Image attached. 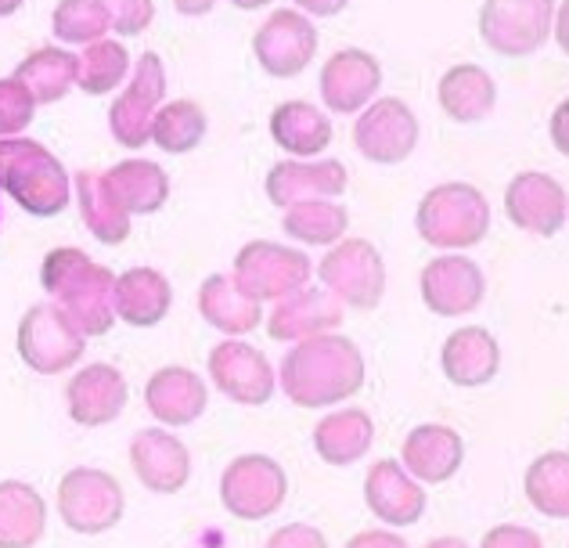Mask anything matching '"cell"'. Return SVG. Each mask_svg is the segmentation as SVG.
Here are the masks:
<instances>
[{
	"instance_id": "43",
	"label": "cell",
	"mask_w": 569,
	"mask_h": 548,
	"mask_svg": "<svg viewBox=\"0 0 569 548\" xmlns=\"http://www.w3.org/2000/svg\"><path fill=\"white\" fill-rule=\"evenodd\" d=\"M263 548H328V538L310 524H284L267 538Z\"/></svg>"
},
{
	"instance_id": "46",
	"label": "cell",
	"mask_w": 569,
	"mask_h": 548,
	"mask_svg": "<svg viewBox=\"0 0 569 548\" xmlns=\"http://www.w3.org/2000/svg\"><path fill=\"white\" fill-rule=\"evenodd\" d=\"M422 548H472L466 538H458V535H443V538H432V541H426Z\"/></svg>"
},
{
	"instance_id": "17",
	"label": "cell",
	"mask_w": 569,
	"mask_h": 548,
	"mask_svg": "<svg viewBox=\"0 0 569 548\" xmlns=\"http://www.w3.org/2000/svg\"><path fill=\"white\" fill-rule=\"evenodd\" d=\"M127 401H130L127 376L119 372L116 365H104V361L83 365L66 387L69 419L83 429H98V426L116 422L119 415H123Z\"/></svg>"
},
{
	"instance_id": "48",
	"label": "cell",
	"mask_w": 569,
	"mask_h": 548,
	"mask_svg": "<svg viewBox=\"0 0 569 548\" xmlns=\"http://www.w3.org/2000/svg\"><path fill=\"white\" fill-rule=\"evenodd\" d=\"M213 4H177V11H209Z\"/></svg>"
},
{
	"instance_id": "3",
	"label": "cell",
	"mask_w": 569,
	"mask_h": 548,
	"mask_svg": "<svg viewBox=\"0 0 569 548\" xmlns=\"http://www.w3.org/2000/svg\"><path fill=\"white\" fill-rule=\"evenodd\" d=\"M0 191H8L29 217H58L72 202V181L62 159L26 134L0 141Z\"/></svg>"
},
{
	"instance_id": "31",
	"label": "cell",
	"mask_w": 569,
	"mask_h": 548,
	"mask_svg": "<svg viewBox=\"0 0 569 548\" xmlns=\"http://www.w3.org/2000/svg\"><path fill=\"white\" fill-rule=\"evenodd\" d=\"M376 440V422L365 408H342L313 426V451L325 466H353Z\"/></svg>"
},
{
	"instance_id": "15",
	"label": "cell",
	"mask_w": 569,
	"mask_h": 548,
	"mask_svg": "<svg viewBox=\"0 0 569 548\" xmlns=\"http://www.w3.org/2000/svg\"><path fill=\"white\" fill-rule=\"evenodd\" d=\"M418 289H422V303L437 318H461L483 303L487 278L466 253H440L422 268Z\"/></svg>"
},
{
	"instance_id": "36",
	"label": "cell",
	"mask_w": 569,
	"mask_h": 548,
	"mask_svg": "<svg viewBox=\"0 0 569 548\" xmlns=\"http://www.w3.org/2000/svg\"><path fill=\"white\" fill-rule=\"evenodd\" d=\"M522 491L548 520H569V455L562 448L537 455L522 480Z\"/></svg>"
},
{
	"instance_id": "25",
	"label": "cell",
	"mask_w": 569,
	"mask_h": 548,
	"mask_svg": "<svg viewBox=\"0 0 569 548\" xmlns=\"http://www.w3.org/2000/svg\"><path fill=\"white\" fill-rule=\"evenodd\" d=\"M440 368L447 382H455L461 390L487 387L501 368V343L483 325H466V329H455L443 339Z\"/></svg>"
},
{
	"instance_id": "41",
	"label": "cell",
	"mask_w": 569,
	"mask_h": 548,
	"mask_svg": "<svg viewBox=\"0 0 569 548\" xmlns=\"http://www.w3.org/2000/svg\"><path fill=\"white\" fill-rule=\"evenodd\" d=\"M156 19V4L152 0H123V4L112 8V29L119 37H141Z\"/></svg>"
},
{
	"instance_id": "40",
	"label": "cell",
	"mask_w": 569,
	"mask_h": 548,
	"mask_svg": "<svg viewBox=\"0 0 569 548\" xmlns=\"http://www.w3.org/2000/svg\"><path fill=\"white\" fill-rule=\"evenodd\" d=\"M33 116H37V101L29 98L26 87L14 77L0 80V141L22 138V130H29Z\"/></svg>"
},
{
	"instance_id": "22",
	"label": "cell",
	"mask_w": 569,
	"mask_h": 548,
	"mask_svg": "<svg viewBox=\"0 0 569 548\" xmlns=\"http://www.w3.org/2000/svg\"><path fill=\"white\" fill-rule=\"evenodd\" d=\"M365 506L386 527H415L426 516V487L415 484L397 458H379L365 477Z\"/></svg>"
},
{
	"instance_id": "27",
	"label": "cell",
	"mask_w": 569,
	"mask_h": 548,
	"mask_svg": "<svg viewBox=\"0 0 569 548\" xmlns=\"http://www.w3.org/2000/svg\"><path fill=\"white\" fill-rule=\"evenodd\" d=\"M173 307V286L170 278L156 268H130L116 275L112 289V310L119 321H127L130 329H152Z\"/></svg>"
},
{
	"instance_id": "8",
	"label": "cell",
	"mask_w": 569,
	"mask_h": 548,
	"mask_svg": "<svg viewBox=\"0 0 569 548\" xmlns=\"http://www.w3.org/2000/svg\"><path fill=\"white\" fill-rule=\"evenodd\" d=\"M14 347L29 372L62 376L83 358L87 339L58 303H33L19 321Z\"/></svg>"
},
{
	"instance_id": "7",
	"label": "cell",
	"mask_w": 569,
	"mask_h": 548,
	"mask_svg": "<svg viewBox=\"0 0 569 548\" xmlns=\"http://www.w3.org/2000/svg\"><path fill=\"white\" fill-rule=\"evenodd\" d=\"M284 498H289V472L271 455H238L220 472V506L242 524H260L274 516Z\"/></svg>"
},
{
	"instance_id": "18",
	"label": "cell",
	"mask_w": 569,
	"mask_h": 548,
	"mask_svg": "<svg viewBox=\"0 0 569 548\" xmlns=\"http://www.w3.org/2000/svg\"><path fill=\"white\" fill-rule=\"evenodd\" d=\"M130 469L152 495H181L191 480V451L170 429H141L130 440Z\"/></svg>"
},
{
	"instance_id": "32",
	"label": "cell",
	"mask_w": 569,
	"mask_h": 548,
	"mask_svg": "<svg viewBox=\"0 0 569 548\" xmlns=\"http://www.w3.org/2000/svg\"><path fill=\"white\" fill-rule=\"evenodd\" d=\"M199 315L228 339H242L263 325V307L238 292L228 275H209L199 286Z\"/></svg>"
},
{
	"instance_id": "13",
	"label": "cell",
	"mask_w": 569,
	"mask_h": 548,
	"mask_svg": "<svg viewBox=\"0 0 569 548\" xmlns=\"http://www.w3.org/2000/svg\"><path fill=\"white\" fill-rule=\"evenodd\" d=\"M206 365H209L213 387L234 405L260 408L271 401L278 390L271 361L263 358V350L249 347L246 339H220V343L209 350Z\"/></svg>"
},
{
	"instance_id": "6",
	"label": "cell",
	"mask_w": 569,
	"mask_h": 548,
	"mask_svg": "<svg viewBox=\"0 0 569 548\" xmlns=\"http://www.w3.org/2000/svg\"><path fill=\"white\" fill-rule=\"evenodd\" d=\"M54 506L72 535L98 538L119 527L127 512V495L112 472L94 466H77L58 480Z\"/></svg>"
},
{
	"instance_id": "14",
	"label": "cell",
	"mask_w": 569,
	"mask_h": 548,
	"mask_svg": "<svg viewBox=\"0 0 569 548\" xmlns=\"http://www.w3.org/2000/svg\"><path fill=\"white\" fill-rule=\"evenodd\" d=\"M353 148L368 162L379 167H397L418 148V120L408 101L400 98H376L357 116Z\"/></svg>"
},
{
	"instance_id": "47",
	"label": "cell",
	"mask_w": 569,
	"mask_h": 548,
	"mask_svg": "<svg viewBox=\"0 0 569 548\" xmlns=\"http://www.w3.org/2000/svg\"><path fill=\"white\" fill-rule=\"evenodd\" d=\"M22 4H19V0H8V4H0V14H14V11H19Z\"/></svg>"
},
{
	"instance_id": "10",
	"label": "cell",
	"mask_w": 569,
	"mask_h": 548,
	"mask_svg": "<svg viewBox=\"0 0 569 548\" xmlns=\"http://www.w3.org/2000/svg\"><path fill=\"white\" fill-rule=\"evenodd\" d=\"M551 0H487L479 4V37L505 58L533 54L551 33Z\"/></svg>"
},
{
	"instance_id": "33",
	"label": "cell",
	"mask_w": 569,
	"mask_h": 548,
	"mask_svg": "<svg viewBox=\"0 0 569 548\" xmlns=\"http://www.w3.org/2000/svg\"><path fill=\"white\" fill-rule=\"evenodd\" d=\"M14 80L26 87L37 106H54L77 87V54L69 48H54V43L51 48H37L19 62Z\"/></svg>"
},
{
	"instance_id": "20",
	"label": "cell",
	"mask_w": 569,
	"mask_h": 548,
	"mask_svg": "<svg viewBox=\"0 0 569 548\" xmlns=\"http://www.w3.org/2000/svg\"><path fill=\"white\" fill-rule=\"evenodd\" d=\"M466 462V437L455 426L422 422L400 444V466L415 484H447Z\"/></svg>"
},
{
	"instance_id": "29",
	"label": "cell",
	"mask_w": 569,
	"mask_h": 548,
	"mask_svg": "<svg viewBox=\"0 0 569 548\" xmlns=\"http://www.w3.org/2000/svg\"><path fill=\"white\" fill-rule=\"evenodd\" d=\"M48 535V501L26 480H0V548H37Z\"/></svg>"
},
{
	"instance_id": "11",
	"label": "cell",
	"mask_w": 569,
	"mask_h": 548,
	"mask_svg": "<svg viewBox=\"0 0 569 548\" xmlns=\"http://www.w3.org/2000/svg\"><path fill=\"white\" fill-rule=\"evenodd\" d=\"M162 98H167V69H162V58L156 51H144L130 72V83L123 87V94H119L109 109L112 138L123 148H130V152H141L148 145V130H152Z\"/></svg>"
},
{
	"instance_id": "35",
	"label": "cell",
	"mask_w": 569,
	"mask_h": 548,
	"mask_svg": "<svg viewBox=\"0 0 569 548\" xmlns=\"http://www.w3.org/2000/svg\"><path fill=\"white\" fill-rule=\"evenodd\" d=\"M206 130H209V116L199 101L177 98L159 106L152 130H148V141H156V148H162L167 156H184L202 145Z\"/></svg>"
},
{
	"instance_id": "23",
	"label": "cell",
	"mask_w": 569,
	"mask_h": 548,
	"mask_svg": "<svg viewBox=\"0 0 569 548\" xmlns=\"http://www.w3.org/2000/svg\"><path fill=\"white\" fill-rule=\"evenodd\" d=\"M209 405L206 379L184 365H167L148 376L144 382V408L156 415V422L167 429H181L199 422Z\"/></svg>"
},
{
	"instance_id": "24",
	"label": "cell",
	"mask_w": 569,
	"mask_h": 548,
	"mask_svg": "<svg viewBox=\"0 0 569 548\" xmlns=\"http://www.w3.org/2000/svg\"><path fill=\"white\" fill-rule=\"evenodd\" d=\"M347 310L328 289H299L289 300H281L271 318H267V336L281 339V343H303L313 336H328L342 329Z\"/></svg>"
},
{
	"instance_id": "26",
	"label": "cell",
	"mask_w": 569,
	"mask_h": 548,
	"mask_svg": "<svg viewBox=\"0 0 569 548\" xmlns=\"http://www.w3.org/2000/svg\"><path fill=\"white\" fill-rule=\"evenodd\" d=\"M112 202L127 217L159 213L170 199V173L152 159H123L101 173Z\"/></svg>"
},
{
	"instance_id": "28",
	"label": "cell",
	"mask_w": 569,
	"mask_h": 548,
	"mask_svg": "<svg viewBox=\"0 0 569 548\" xmlns=\"http://www.w3.org/2000/svg\"><path fill=\"white\" fill-rule=\"evenodd\" d=\"M271 138L281 152H289L299 162H310L328 152L336 127L328 120V112L310 106V101H281L271 112Z\"/></svg>"
},
{
	"instance_id": "21",
	"label": "cell",
	"mask_w": 569,
	"mask_h": 548,
	"mask_svg": "<svg viewBox=\"0 0 569 548\" xmlns=\"http://www.w3.org/2000/svg\"><path fill=\"white\" fill-rule=\"evenodd\" d=\"M350 188V173L339 159H281L267 173V199L278 210H289L296 202H313V199H328Z\"/></svg>"
},
{
	"instance_id": "16",
	"label": "cell",
	"mask_w": 569,
	"mask_h": 548,
	"mask_svg": "<svg viewBox=\"0 0 569 548\" xmlns=\"http://www.w3.org/2000/svg\"><path fill=\"white\" fill-rule=\"evenodd\" d=\"M505 217L512 220L519 231L551 239V235H559L566 228V217H569L566 185L541 170L516 173L505 188Z\"/></svg>"
},
{
	"instance_id": "39",
	"label": "cell",
	"mask_w": 569,
	"mask_h": 548,
	"mask_svg": "<svg viewBox=\"0 0 569 548\" xmlns=\"http://www.w3.org/2000/svg\"><path fill=\"white\" fill-rule=\"evenodd\" d=\"M51 29L62 43L91 48L112 29V4H104V0H62L51 11Z\"/></svg>"
},
{
	"instance_id": "45",
	"label": "cell",
	"mask_w": 569,
	"mask_h": 548,
	"mask_svg": "<svg viewBox=\"0 0 569 548\" xmlns=\"http://www.w3.org/2000/svg\"><path fill=\"white\" fill-rule=\"evenodd\" d=\"M566 120H569V106L562 101V106H559L556 112H551V145H556L562 156L569 152V141H566Z\"/></svg>"
},
{
	"instance_id": "30",
	"label": "cell",
	"mask_w": 569,
	"mask_h": 548,
	"mask_svg": "<svg viewBox=\"0 0 569 548\" xmlns=\"http://www.w3.org/2000/svg\"><path fill=\"white\" fill-rule=\"evenodd\" d=\"M437 98H440V109H443L447 120L479 123V120H487V116L493 112V101H498V83H493V77L483 66L461 62V66H451L440 77Z\"/></svg>"
},
{
	"instance_id": "4",
	"label": "cell",
	"mask_w": 569,
	"mask_h": 548,
	"mask_svg": "<svg viewBox=\"0 0 569 548\" xmlns=\"http://www.w3.org/2000/svg\"><path fill=\"white\" fill-rule=\"evenodd\" d=\"M418 239L440 253H461L479 246L490 231V202L469 181H447L429 188L415 210Z\"/></svg>"
},
{
	"instance_id": "1",
	"label": "cell",
	"mask_w": 569,
	"mask_h": 548,
	"mask_svg": "<svg viewBox=\"0 0 569 548\" xmlns=\"http://www.w3.org/2000/svg\"><path fill=\"white\" fill-rule=\"evenodd\" d=\"M274 379L296 408H332L365 387V353L342 332L313 336L284 353Z\"/></svg>"
},
{
	"instance_id": "12",
	"label": "cell",
	"mask_w": 569,
	"mask_h": 548,
	"mask_svg": "<svg viewBox=\"0 0 569 548\" xmlns=\"http://www.w3.org/2000/svg\"><path fill=\"white\" fill-rule=\"evenodd\" d=\"M252 54L267 77L292 80L318 54V29L299 8H278L267 14L252 37Z\"/></svg>"
},
{
	"instance_id": "34",
	"label": "cell",
	"mask_w": 569,
	"mask_h": 548,
	"mask_svg": "<svg viewBox=\"0 0 569 548\" xmlns=\"http://www.w3.org/2000/svg\"><path fill=\"white\" fill-rule=\"evenodd\" d=\"M72 196H77L87 231H91L101 246H123L130 239V231H133L130 217L112 202L98 170H80L72 177Z\"/></svg>"
},
{
	"instance_id": "44",
	"label": "cell",
	"mask_w": 569,
	"mask_h": 548,
	"mask_svg": "<svg viewBox=\"0 0 569 548\" xmlns=\"http://www.w3.org/2000/svg\"><path fill=\"white\" fill-rule=\"evenodd\" d=\"M347 548H411V545L403 535H393V530H386V527H371V530H361V535H353Z\"/></svg>"
},
{
	"instance_id": "42",
	"label": "cell",
	"mask_w": 569,
	"mask_h": 548,
	"mask_svg": "<svg viewBox=\"0 0 569 548\" xmlns=\"http://www.w3.org/2000/svg\"><path fill=\"white\" fill-rule=\"evenodd\" d=\"M479 548H545V541L530 527L498 524V527H490L483 538H479Z\"/></svg>"
},
{
	"instance_id": "37",
	"label": "cell",
	"mask_w": 569,
	"mask_h": 548,
	"mask_svg": "<svg viewBox=\"0 0 569 548\" xmlns=\"http://www.w3.org/2000/svg\"><path fill=\"white\" fill-rule=\"evenodd\" d=\"M281 228L289 239L303 242V246H336L347 239L350 228V213L342 206L328 202V199H313V202H296L284 210Z\"/></svg>"
},
{
	"instance_id": "5",
	"label": "cell",
	"mask_w": 569,
	"mask_h": 548,
	"mask_svg": "<svg viewBox=\"0 0 569 548\" xmlns=\"http://www.w3.org/2000/svg\"><path fill=\"white\" fill-rule=\"evenodd\" d=\"M228 278L238 292L263 307V303H281L292 292L307 289L313 278V263L303 249L252 239L234 253V268Z\"/></svg>"
},
{
	"instance_id": "9",
	"label": "cell",
	"mask_w": 569,
	"mask_h": 548,
	"mask_svg": "<svg viewBox=\"0 0 569 548\" xmlns=\"http://www.w3.org/2000/svg\"><path fill=\"white\" fill-rule=\"evenodd\" d=\"M321 289H328L339 303L357 310H376L386 296V260L376 242L342 239L318 263Z\"/></svg>"
},
{
	"instance_id": "19",
	"label": "cell",
	"mask_w": 569,
	"mask_h": 548,
	"mask_svg": "<svg viewBox=\"0 0 569 548\" xmlns=\"http://www.w3.org/2000/svg\"><path fill=\"white\" fill-rule=\"evenodd\" d=\"M382 87V66L371 51L342 48L321 69V98L339 116L365 112Z\"/></svg>"
},
{
	"instance_id": "38",
	"label": "cell",
	"mask_w": 569,
	"mask_h": 548,
	"mask_svg": "<svg viewBox=\"0 0 569 548\" xmlns=\"http://www.w3.org/2000/svg\"><path fill=\"white\" fill-rule=\"evenodd\" d=\"M130 72H133V66H130L127 43L109 40V37L91 43V48H83V54L77 58V87L91 98L112 94L116 87L127 83Z\"/></svg>"
},
{
	"instance_id": "2",
	"label": "cell",
	"mask_w": 569,
	"mask_h": 548,
	"mask_svg": "<svg viewBox=\"0 0 569 548\" xmlns=\"http://www.w3.org/2000/svg\"><path fill=\"white\" fill-rule=\"evenodd\" d=\"M40 286L48 289L51 300L66 310L69 321L83 332V339L112 332L116 275H112V268H104V263H94L83 249H77V246L51 249L40 263Z\"/></svg>"
}]
</instances>
